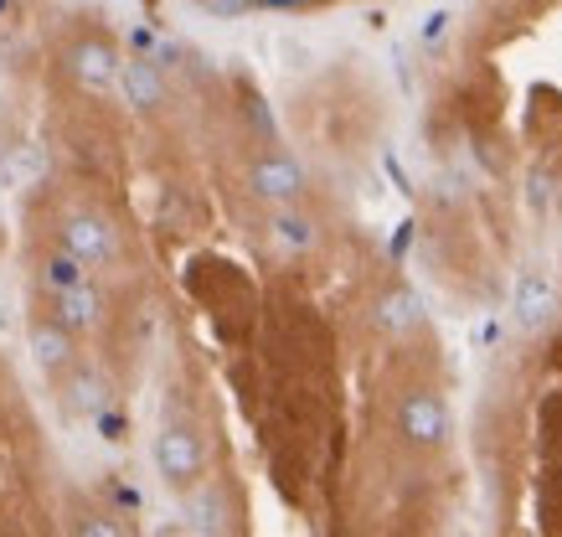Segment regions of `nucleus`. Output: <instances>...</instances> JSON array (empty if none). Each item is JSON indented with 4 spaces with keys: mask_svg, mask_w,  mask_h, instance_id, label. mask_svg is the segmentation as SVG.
<instances>
[{
    "mask_svg": "<svg viewBox=\"0 0 562 537\" xmlns=\"http://www.w3.org/2000/svg\"><path fill=\"white\" fill-rule=\"evenodd\" d=\"M206 466V450L202 439H196V429H187V424H166V429L155 434V470H160V481L166 485H196V476H202Z\"/></svg>",
    "mask_w": 562,
    "mask_h": 537,
    "instance_id": "nucleus-1",
    "label": "nucleus"
},
{
    "mask_svg": "<svg viewBox=\"0 0 562 537\" xmlns=\"http://www.w3.org/2000/svg\"><path fill=\"white\" fill-rule=\"evenodd\" d=\"M63 248L78 254L88 269L120 259V238H114V227L103 223L99 212H72L68 223H63Z\"/></svg>",
    "mask_w": 562,
    "mask_h": 537,
    "instance_id": "nucleus-2",
    "label": "nucleus"
},
{
    "mask_svg": "<svg viewBox=\"0 0 562 537\" xmlns=\"http://www.w3.org/2000/svg\"><path fill=\"white\" fill-rule=\"evenodd\" d=\"M552 311H558V290H552V279H547L542 269H521V279H516V290H512L516 326L527 331V336H537V331L552 321Z\"/></svg>",
    "mask_w": 562,
    "mask_h": 537,
    "instance_id": "nucleus-3",
    "label": "nucleus"
},
{
    "mask_svg": "<svg viewBox=\"0 0 562 537\" xmlns=\"http://www.w3.org/2000/svg\"><path fill=\"white\" fill-rule=\"evenodd\" d=\"M397 424H403V434H408L413 445H443L449 439V409H443L439 393H424V388L403 399Z\"/></svg>",
    "mask_w": 562,
    "mask_h": 537,
    "instance_id": "nucleus-4",
    "label": "nucleus"
},
{
    "mask_svg": "<svg viewBox=\"0 0 562 537\" xmlns=\"http://www.w3.org/2000/svg\"><path fill=\"white\" fill-rule=\"evenodd\" d=\"M248 187H254V197L273 202V208H290L294 197L305 191V171H300L290 156H263V160H254Z\"/></svg>",
    "mask_w": 562,
    "mask_h": 537,
    "instance_id": "nucleus-5",
    "label": "nucleus"
},
{
    "mask_svg": "<svg viewBox=\"0 0 562 537\" xmlns=\"http://www.w3.org/2000/svg\"><path fill=\"white\" fill-rule=\"evenodd\" d=\"M120 93H124V104H135V109H160L166 104V78H160L155 63L135 57V63L120 68Z\"/></svg>",
    "mask_w": 562,
    "mask_h": 537,
    "instance_id": "nucleus-6",
    "label": "nucleus"
},
{
    "mask_svg": "<svg viewBox=\"0 0 562 537\" xmlns=\"http://www.w3.org/2000/svg\"><path fill=\"white\" fill-rule=\"evenodd\" d=\"M120 68L114 53L103 47V42H83V47H72V72H78V83H88L93 93H109V88H120Z\"/></svg>",
    "mask_w": 562,
    "mask_h": 537,
    "instance_id": "nucleus-7",
    "label": "nucleus"
},
{
    "mask_svg": "<svg viewBox=\"0 0 562 537\" xmlns=\"http://www.w3.org/2000/svg\"><path fill=\"white\" fill-rule=\"evenodd\" d=\"M26 351H32V367L36 372H63L72 362V342H68V326L57 321V326H32L26 331Z\"/></svg>",
    "mask_w": 562,
    "mask_h": 537,
    "instance_id": "nucleus-8",
    "label": "nucleus"
},
{
    "mask_svg": "<svg viewBox=\"0 0 562 537\" xmlns=\"http://www.w3.org/2000/svg\"><path fill=\"white\" fill-rule=\"evenodd\" d=\"M103 315V300L93 284H72V290H57V321L68 331H93Z\"/></svg>",
    "mask_w": 562,
    "mask_h": 537,
    "instance_id": "nucleus-9",
    "label": "nucleus"
},
{
    "mask_svg": "<svg viewBox=\"0 0 562 537\" xmlns=\"http://www.w3.org/2000/svg\"><path fill=\"white\" fill-rule=\"evenodd\" d=\"M42 176H47V145H16L11 156L0 160V187H11V191L36 187Z\"/></svg>",
    "mask_w": 562,
    "mask_h": 537,
    "instance_id": "nucleus-10",
    "label": "nucleus"
},
{
    "mask_svg": "<svg viewBox=\"0 0 562 537\" xmlns=\"http://www.w3.org/2000/svg\"><path fill=\"white\" fill-rule=\"evenodd\" d=\"M269 238L279 243L284 254H310V248H315V223H310L305 212L279 208L273 212V223H269Z\"/></svg>",
    "mask_w": 562,
    "mask_h": 537,
    "instance_id": "nucleus-11",
    "label": "nucleus"
},
{
    "mask_svg": "<svg viewBox=\"0 0 562 537\" xmlns=\"http://www.w3.org/2000/svg\"><path fill=\"white\" fill-rule=\"evenodd\" d=\"M418 315H424V305H418V295H413V290H392V295L376 300V326L387 331V336L418 326Z\"/></svg>",
    "mask_w": 562,
    "mask_h": 537,
    "instance_id": "nucleus-12",
    "label": "nucleus"
},
{
    "mask_svg": "<svg viewBox=\"0 0 562 537\" xmlns=\"http://www.w3.org/2000/svg\"><path fill=\"white\" fill-rule=\"evenodd\" d=\"M187 533H227V502H222L217 491H196L187 502V522H181Z\"/></svg>",
    "mask_w": 562,
    "mask_h": 537,
    "instance_id": "nucleus-13",
    "label": "nucleus"
},
{
    "mask_svg": "<svg viewBox=\"0 0 562 537\" xmlns=\"http://www.w3.org/2000/svg\"><path fill=\"white\" fill-rule=\"evenodd\" d=\"M68 403L83 418H99L103 409H109V382H103L99 372H78V378H72V388H68Z\"/></svg>",
    "mask_w": 562,
    "mask_h": 537,
    "instance_id": "nucleus-14",
    "label": "nucleus"
},
{
    "mask_svg": "<svg viewBox=\"0 0 562 537\" xmlns=\"http://www.w3.org/2000/svg\"><path fill=\"white\" fill-rule=\"evenodd\" d=\"M42 284L47 290H72V284H88V264L78 259V254H52L47 264H42Z\"/></svg>",
    "mask_w": 562,
    "mask_h": 537,
    "instance_id": "nucleus-15",
    "label": "nucleus"
},
{
    "mask_svg": "<svg viewBox=\"0 0 562 537\" xmlns=\"http://www.w3.org/2000/svg\"><path fill=\"white\" fill-rule=\"evenodd\" d=\"M527 208H531V212H547V208H552V181H547L542 171L531 176V187H527Z\"/></svg>",
    "mask_w": 562,
    "mask_h": 537,
    "instance_id": "nucleus-16",
    "label": "nucleus"
},
{
    "mask_svg": "<svg viewBox=\"0 0 562 537\" xmlns=\"http://www.w3.org/2000/svg\"><path fill=\"white\" fill-rule=\"evenodd\" d=\"M279 57H284V68H310V47L294 36H279Z\"/></svg>",
    "mask_w": 562,
    "mask_h": 537,
    "instance_id": "nucleus-17",
    "label": "nucleus"
},
{
    "mask_svg": "<svg viewBox=\"0 0 562 537\" xmlns=\"http://www.w3.org/2000/svg\"><path fill=\"white\" fill-rule=\"evenodd\" d=\"M83 533H93V537H109V533H120L114 522H83Z\"/></svg>",
    "mask_w": 562,
    "mask_h": 537,
    "instance_id": "nucleus-18",
    "label": "nucleus"
}]
</instances>
